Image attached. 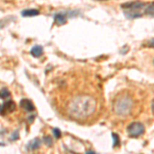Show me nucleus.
Here are the masks:
<instances>
[{"mask_svg": "<svg viewBox=\"0 0 154 154\" xmlns=\"http://www.w3.org/2000/svg\"><path fill=\"white\" fill-rule=\"evenodd\" d=\"M147 45L149 46V48H154V38L150 39V40L147 42Z\"/></svg>", "mask_w": 154, "mask_h": 154, "instance_id": "nucleus-18", "label": "nucleus"}, {"mask_svg": "<svg viewBox=\"0 0 154 154\" xmlns=\"http://www.w3.org/2000/svg\"><path fill=\"white\" fill-rule=\"evenodd\" d=\"M98 102L88 95L74 96L67 104V113L75 120H85L95 114Z\"/></svg>", "mask_w": 154, "mask_h": 154, "instance_id": "nucleus-1", "label": "nucleus"}, {"mask_svg": "<svg viewBox=\"0 0 154 154\" xmlns=\"http://www.w3.org/2000/svg\"><path fill=\"white\" fill-rule=\"evenodd\" d=\"M30 54L34 58H39L43 54V48L41 45H34L30 51Z\"/></svg>", "mask_w": 154, "mask_h": 154, "instance_id": "nucleus-11", "label": "nucleus"}, {"mask_svg": "<svg viewBox=\"0 0 154 154\" xmlns=\"http://www.w3.org/2000/svg\"><path fill=\"white\" fill-rule=\"evenodd\" d=\"M22 17L24 18H30V17H36L40 14V11L36 8H27L21 11Z\"/></svg>", "mask_w": 154, "mask_h": 154, "instance_id": "nucleus-9", "label": "nucleus"}, {"mask_svg": "<svg viewBox=\"0 0 154 154\" xmlns=\"http://www.w3.org/2000/svg\"><path fill=\"white\" fill-rule=\"evenodd\" d=\"M128 133L131 138H139L145 133V126L141 122H133L128 125Z\"/></svg>", "mask_w": 154, "mask_h": 154, "instance_id": "nucleus-4", "label": "nucleus"}, {"mask_svg": "<svg viewBox=\"0 0 154 154\" xmlns=\"http://www.w3.org/2000/svg\"><path fill=\"white\" fill-rule=\"evenodd\" d=\"M20 106H21L27 113H33L34 110H35L33 102L31 100H29V99H22L21 102H20Z\"/></svg>", "mask_w": 154, "mask_h": 154, "instance_id": "nucleus-7", "label": "nucleus"}, {"mask_svg": "<svg viewBox=\"0 0 154 154\" xmlns=\"http://www.w3.org/2000/svg\"><path fill=\"white\" fill-rule=\"evenodd\" d=\"M152 111H153V113H154V101L152 102Z\"/></svg>", "mask_w": 154, "mask_h": 154, "instance_id": "nucleus-19", "label": "nucleus"}, {"mask_svg": "<svg viewBox=\"0 0 154 154\" xmlns=\"http://www.w3.org/2000/svg\"><path fill=\"white\" fill-rule=\"evenodd\" d=\"M14 21H17V18L14 16H7L5 18L1 19L0 20V30L4 29L5 27H7L9 24H11Z\"/></svg>", "mask_w": 154, "mask_h": 154, "instance_id": "nucleus-10", "label": "nucleus"}, {"mask_svg": "<svg viewBox=\"0 0 154 154\" xmlns=\"http://www.w3.org/2000/svg\"><path fill=\"white\" fill-rule=\"evenodd\" d=\"M112 139H113V146L117 147L119 145V137L117 134H112Z\"/></svg>", "mask_w": 154, "mask_h": 154, "instance_id": "nucleus-15", "label": "nucleus"}, {"mask_svg": "<svg viewBox=\"0 0 154 154\" xmlns=\"http://www.w3.org/2000/svg\"><path fill=\"white\" fill-rule=\"evenodd\" d=\"M134 107V101L130 96L123 95L120 96L116 99V101L114 102V112L117 114L118 116H126L128 115Z\"/></svg>", "mask_w": 154, "mask_h": 154, "instance_id": "nucleus-3", "label": "nucleus"}, {"mask_svg": "<svg viewBox=\"0 0 154 154\" xmlns=\"http://www.w3.org/2000/svg\"><path fill=\"white\" fill-rule=\"evenodd\" d=\"M19 137H20V135H19V131H14V133L11 135V141H17V140L19 139Z\"/></svg>", "mask_w": 154, "mask_h": 154, "instance_id": "nucleus-17", "label": "nucleus"}, {"mask_svg": "<svg viewBox=\"0 0 154 154\" xmlns=\"http://www.w3.org/2000/svg\"><path fill=\"white\" fill-rule=\"evenodd\" d=\"M41 143H42V140L39 138H35L33 139L32 141H30V142L27 144L26 146V149L28 151H34V150H37L39 147L41 146Z\"/></svg>", "mask_w": 154, "mask_h": 154, "instance_id": "nucleus-8", "label": "nucleus"}, {"mask_svg": "<svg viewBox=\"0 0 154 154\" xmlns=\"http://www.w3.org/2000/svg\"><path fill=\"white\" fill-rule=\"evenodd\" d=\"M11 98V91H8L6 88H2L0 89V99L2 100H6V99Z\"/></svg>", "mask_w": 154, "mask_h": 154, "instance_id": "nucleus-13", "label": "nucleus"}, {"mask_svg": "<svg viewBox=\"0 0 154 154\" xmlns=\"http://www.w3.org/2000/svg\"><path fill=\"white\" fill-rule=\"evenodd\" d=\"M146 3L143 1H131V2H126V3L121 4V8L123 11V14L126 19L134 20V19H138L141 18L143 16L141 11L145 8Z\"/></svg>", "mask_w": 154, "mask_h": 154, "instance_id": "nucleus-2", "label": "nucleus"}, {"mask_svg": "<svg viewBox=\"0 0 154 154\" xmlns=\"http://www.w3.org/2000/svg\"><path fill=\"white\" fill-rule=\"evenodd\" d=\"M99 1H104V0H99Z\"/></svg>", "mask_w": 154, "mask_h": 154, "instance_id": "nucleus-20", "label": "nucleus"}, {"mask_svg": "<svg viewBox=\"0 0 154 154\" xmlns=\"http://www.w3.org/2000/svg\"><path fill=\"white\" fill-rule=\"evenodd\" d=\"M77 11H65V12H57L56 14H54V24L57 25H64L66 24L67 22V19L70 18V17H74L76 14H75Z\"/></svg>", "mask_w": 154, "mask_h": 154, "instance_id": "nucleus-5", "label": "nucleus"}, {"mask_svg": "<svg viewBox=\"0 0 154 154\" xmlns=\"http://www.w3.org/2000/svg\"><path fill=\"white\" fill-rule=\"evenodd\" d=\"M42 141L44 142V144H46L48 146H49V147H51V146H53V144H54L53 138H51V136H45Z\"/></svg>", "mask_w": 154, "mask_h": 154, "instance_id": "nucleus-14", "label": "nucleus"}, {"mask_svg": "<svg viewBox=\"0 0 154 154\" xmlns=\"http://www.w3.org/2000/svg\"><path fill=\"white\" fill-rule=\"evenodd\" d=\"M53 134H54V136L56 137L57 139H60L62 137V133H61V131L59 130V128H53Z\"/></svg>", "mask_w": 154, "mask_h": 154, "instance_id": "nucleus-16", "label": "nucleus"}, {"mask_svg": "<svg viewBox=\"0 0 154 154\" xmlns=\"http://www.w3.org/2000/svg\"><path fill=\"white\" fill-rule=\"evenodd\" d=\"M16 110V103L12 101H6L5 103L0 104V114L5 115L7 113H11Z\"/></svg>", "mask_w": 154, "mask_h": 154, "instance_id": "nucleus-6", "label": "nucleus"}, {"mask_svg": "<svg viewBox=\"0 0 154 154\" xmlns=\"http://www.w3.org/2000/svg\"><path fill=\"white\" fill-rule=\"evenodd\" d=\"M144 14L146 16L154 18V2H150V3L146 4L145 8H144Z\"/></svg>", "mask_w": 154, "mask_h": 154, "instance_id": "nucleus-12", "label": "nucleus"}]
</instances>
